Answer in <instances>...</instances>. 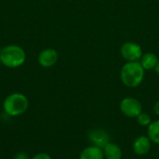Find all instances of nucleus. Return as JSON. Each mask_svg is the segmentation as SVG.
I'll return each mask as SVG.
<instances>
[{
	"mask_svg": "<svg viewBox=\"0 0 159 159\" xmlns=\"http://www.w3.org/2000/svg\"><path fill=\"white\" fill-rule=\"evenodd\" d=\"M144 71L140 61L127 62L120 72L121 81L128 88H137L144 79Z\"/></svg>",
	"mask_w": 159,
	"mask_h": 159,
	"instance_id": "nucleus-1",
	"label": "nucleus"
},
{
	"mask_svg": "<svg viewBox=\"0 0 159 159\" xmlns=\"http://www.w3.org/2000/svg\"><path fill=\"white\" fill-rule=\"evenodd\" d=\"M0 61L7 68H18L25 62L26 53L18 45H7L0 50Z\"/></svg>",
	"mask_w": 159,
	"mask_h": 159,
	"instance_id": "nucleus-2",
	"label": "nucleus"
},
{
	"mask_svg": "<svg viewBox=\"0 0 159 159\" xmlns=\"http://www.w3.org/2000/svg\"><path fill=\"white\" fill-rule=\"evenodd\" d=\"M29 107L28 98L22 93H11L3 102V109L5 113L10 116H19L24 114Z\"/></svg>",
	"mask_w": 159,
	"mask_h": 159,
	"instance_id": "nucleus-3",
	"label": "nucleus"
},
{
	"mask_svg": "<svg viewBox=\"0 0 159 159\" xmlns=\"http://www.w3.org/2000/svg\"><path fill=\"white\" fill-rule=\"evenodd\" d=\"M120 111L124 116L130 118H136L142 112L143 106L139 100L133 97H126L124 98L119 104Z\"/></svg>",
	"mask_w": 159,
	"mask_h": 159,
	"instance_id": "nucleus-4",
	"label": "nucleus"
},
{
	"mask_svg": "<svg viewBox=\"0 0 159 159\" xmlns=\"http://www.w3.org/2000/svg\"><path fill=\"white\" fill-rule=\"evenodd\" d=\"M120 53L127 62L139 61L143 56L142 47L135 42H126L120 48Z\"/></svg>",
	"mask_w": 159,
	"mask_h": 159,
	"instance_id": "nucleus-5",
	"label": "nucleus"
},
{
	"mask_svg": "<svg viewBox=\"0 0 159 159\" xmlns=\"http://www.w3.org/2000/svg\"><path fill=\"white\" fill-rule=\"evenodd\" d=\"M89 141L91 143L92 145L98 146L100 148H103L108 143H110V136L109 133L101 128H96L90 129L88 134Z\"/></svg>",
	"mask_w": 159,
	"mask_h": 159,
	"instance_id": "nucleus-6",
	"label": "nucleus"
},
{
	"mask_svg": "<svg viewBox=\"0 0 159 159\" xmlns=\"http://www.w3.org/2000/svg\"><path fill=\"white\" fill-rule=\"evenodd\" d=\"M59 55L54 48H45L41 50L37 57V61L44 68H50L57 63Z\"/></svg>",
	"mask_w": 159,
	"mask_h": 159,
	"instance_id": "nucleus-7",
	"label": "nucleus"
},
{
	"mask_svg": "<svg viewBox=\"0 0 159 159\" xmlns=\"http://www.w3.org/2000/svg\"><path fill=\"white\" fill-rule=\"evenodd\" d=\"M151 145H152V142L148 138V136H144V135L140 136L133 143L132 145L133 152L137 156H141V157L145 156L150 152Z\"/></svg>",
	"mask_w": 159,
	"mask_h": 159,
	"instance_id": "nucleus-8",
	"label": "nucleus"
},
{
	"mask_svg": "<svg viewBox=\"0 0 159 159\" xmlns=\"http://www.w3.org/2000/svg\"><path fill=\"white\" fill-rule=\"evenodd\" d=\"M103 156L104 159H122L123 153L122 149L116 143L110 142L103 148Z\"/></svg>",
	"mask_w": 159,
	"mask_h": 159,
	"instance_id": "nucleus-9",
	"label": "nucleus"
},
{
	"mask_svg": "<svg viewBox=\"0 0 159 159\" xmlns=\"http://www.w3.org/2000/svg\"><path fill=\"white\" fill-rule=\"evenodd\" d=\"M79 159H104L103 151L98 146L90 145L81 152Z\"/></svg>",
	"mask_w": 159,
	"mask_h": 159,
	"instance_id": "nucleus-10",
	"label": "nucleus"
},
{
	"mask_svg": "<svg viewBox=\"0 0 159 159\" xmlns=\"http://www.w3.org/2000/svg\"><path fill=\"white\" fill-rule=\"evenodd\" d=\"M158 61L159 59L155 53L146 52V53L143 54V56L139 61L144 70H153V69H156V67L158 63Z\"/></svg>",
	"mask_w": 159,
	"mask_h": 159,
	"instance_id": "nucleus-11",
	"label": "nucleus"
},
{
	"mask_svg": "<svg viewBox=\"0 0 159 159\" xmlns=\"http://www.w3.org/2000/svg\"><path fill=\"white\" fill-rule=\"evenodd\" d=\"M147 136L152 143L159 145V120L152 121V123L148 126Z\"/></svg>",
	"mask_w": 159,
	"mask_h": 159,
	"instance_id": "nucleus-12",
	"label": "nucleus"
},
{
	"mask_svg": "<svg viewBox=\"0 0 159 159\" xmlns=\"http://www.w3.org/2000/svg\"><path fill=\"white\" fill-rule=\"evenodd\" d=\"M136 118H137L139 125H141L142 127H148L152 123V118H151L150 115L147 113L142 112Z\"/></svg>",
	"mask_w": 159,
	"mask_h": 159,
	"instance_id": "nucleus-13",
	"label": "nucleus"
},
{
	"mask_svg": "<svg viewBox=\"0 0 159 159\" xmlns=\"http://www.w3.org/2000/svg\"><path fill=\"white\" fill-rule=\"evenodd\" d=\"M31 159H52V158H51V157H50L49 155H48V154H46V153H40V154L35 155L33 158H31Z\"/></svg>",
	"mask_w": 159,
	"mask_h": 159,
	"instance_id": "nucleus-14",
	"label": "nucleus"
},
{
	"mask_svg": "<svg viewBox=\"0 0 159 159\" xmlns=\"http://www.w3.org/2000/svg\"><path fill=\"white\" fill-rule=\"evenodd\" d=\"M14 159H31L29 157V156L26 154V153H23V152H20V153H18Z\"/></svg>",
	"mask_w": 159,
	"mask_h": 159,
	"instance_id": "nucleus-15",
	"label": "nucleus"
},
{
	"mask_svg": "<svg viewBox=\"0 0 159 159\" xmlns=\"http://www.w3.org/2000/svg\"><path fill=\"white\" fill-rule=\"evenodd\" d=\"M154 111H155L156 115L159 116V101L156 102V104H155V106H154Z\"/></svg>",
	"mask_w": 159,
	"mask_h": 159,
	"instance_id": "nucleus-16",
	"label": "nucleus"
},
{
	"mask_svg": "<svg viewBox=\"0 0 159 159\" xmlns=\"http://www.w3.org/2000/svg\"><path fill=\"white\" fill-rule=\"evenodd\" d=\"M155 70H156V72H157V73L159 75V61H158V63H157V67H156V69H155Z\"/></svg>",
	"mask_w": 159,
	"mask_h": 159,
	"instance_id": "nucleus-17",
	"label": "nucleus"
},
{
	"mask_svg": "<svg viewBox=\"0 0 159 159\" xmlns=\"http://www.w3.org/2000/svg\"><path fill=\"white\" fill-rule=\"evenodd\" d=\"M1 64H2V63H1V61H0V68H1Z\"/></svg>",
	"mask_w": 159,
	"mask_h": 159,
	"instance_id": "nucleus-18",
	"label": "nucleus"
}]
</instances>
